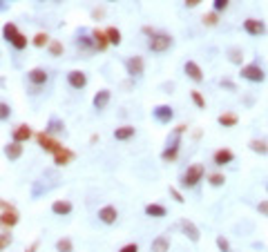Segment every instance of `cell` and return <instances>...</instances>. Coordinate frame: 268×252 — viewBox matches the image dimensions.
Masks as SVG:
<instances>
[{"label":"cell","mask_w":268,"mask_h":252,"mask_svg":"<svg viewBox=\"0 0 268 252\" xmlns=\"http://www.w3.org/2000/svg\"><path fill=\"white\" fill-rule=\"evenodd\" d=\"M188 130H190V127H188L186 123H179L176 127H172V130H170V136H168V141H166V147L161 150V161H163V163H174L176 158H179L181 145H184V136H186Z\"/></svg>","instance_id":"1"},{"label":"cell","mask_w":268,"mask_h":252,"mask_svg":"<svg viewBox=\"0 0 268 252\" xmlns=\"http://www.w3.org/2000/svg\"><path fill=\"white\" fill-rule=\"evenodd\" d=\"M266 194H268V183H266Z\"/></svg>","instance_id":"56"},{"label":"cell","mask_w":268,"mask_h":252,"mask_svg":"<svg viewBox=\"0 0 268 252\" xmlns=\"http://www.w3.org/2000/svg\"><path fill=\"white\" fill-rule=\"evenodd\" d=\"M0 87H5V78L3 76H0Z\"/></svg>","instance_id":"53"},{"label":"cell","mask_w":268,"mask_h":252,"mask_svg":"<svg viewBox=\"0 0 268 252\" xmlns=\"http://www.w3.org/2000/svg\"><path fill=\"white\" fill-rule=\"evenodd\" d=\"M190 101L197 109H206V96L199 89H190Z\"/></svg>","instance_id":"38"},{"label":"cell","mask_w":268,"mask_h":252,"mask_svg":"<svg viewBox=\"0 0 268 252\" xmlns=\"http://www.w3.org/2000/svg\"><path fill=\"white\" fill-rule=\"evenodd\" d=\"M235 163V152L230 147H219L212 152V165L215 168H226V165Z\"/></svg>","instance_id":"14"},{"label":"cell","mask_w":268,"mask_h":252,"mask_svg":"<svg viewBox=\"0 0 268 252\" xmlns=\"http://www.w3.org/2000/svg\"><path fill=\"white\" fill-rule=\"evenodd\" d=\"M50 40H52V36L47 34V32H36V34L32 36V45H34L36 49H47Z\"/></svg>","instance_id":"34"},{"label":"cell","mask_w":268,"mask_h":252,"mask_svg":"<svg viewBox=\"0 0 268 252\" xmlns=\"http://www.w3.org/2000/svg\"><path fill=\"white\" fill-rule=\"evenodd\" d=\"M54 248H56V252H74V241H72L70 237H60V239H56Z\"/></svg>","instance_id":"36"},{"label":"cell","mask_w":268,"mask_h":252,"mask_svg":"<svg viewBox=\"0 0 268 252\" xmlns=\"http://www.w3.org/2000/svg\"><path fill=\"white\" fill-rule=\"evenodd\" d=\"M109 101H112V91H109L107 87H101V89L94 94V98H92V105H94V109L103 112V109H107Z\"/></svg>","instance_id":"21"},{"label":"cell","mask_w":268,"mask_h":252,"mask_svg":"<svg viewBox=\"0 0 268 252\" xmlns=\"http://www.w3.org/2000/svg\"><path fill=\"white\" fill-rule=\"evenodd\" d=\"M206 181H208V186L210 188H224L226 186V174H224V172H210V174H206Z\"/></svg>","instance_id":"31"},{"label":"cell","mask_w":268,"mask_h":252,"mask_svg":"<svg viewBox=\"0 0 268 252\" xmlns=\"http://www.w3.org/2000/svg\"><path fill=\"white\" fill-rule=\"evenodd\" d=\"M74 212V203L70 199H56L52 203V214L54 217H70Z\"/></svg>","instance_id":"20"},{"label":"cell","mask_w":268,"mask_h":252,"mask_svg":"<svg viewBox=\"0 0 268 252\" xmlns=\"http://www.w3.org/2000/svg\"><path fill=\"white\" fill-rule=\"evenodd\" d=\"M217 123H219V127H224V130H233V127L239 125V114L237 112H221L217 116Z\"/></svg>","instance_id":"23"},{"label":"cell","mask_w":268,"mask_h":252,"mask_svg":"<svg viewBox=\"0 0 268 252\" xmlns=\"http://www.w3.org/2000/svg\"><path fill=\"white\" fill-rule=\"evenodd\" d=\"M47 54H50L52 58H60L65 54V45L60 40H56V38H52L50 40V45H47Z\"/></svg>","instance_id":"35"},{"label":"cell","mask_w":268,"mask_h":252,"mask_svg":"<svg viewBox=\"0 0 268 252\" xmlns=\"http://www.w3.org/2000/svg\"><path fill=\"white\" fill-rule=\"evenodd\" d=\"M184 74L190 78L194 85H201L206 81V74H204V70H201V65L197 63V60H186V63H184Z\"/></svg>","instance_id":"13"},{"label":"cell","mask_w":268,"mask_h":252,"mask_svg":"<svg viewBox=\"0 0 268 252\" xmlns=\"http://www.w3.org/2000/svg\"><path fill=\"white\" fill-rule=\"evenodd\" d=\"M105 18V9L103 7H94L92 9V20H103Z\"/></svg>","instance_id":"47"},{"label":"cell","mask_w":268,"mask_h":252,"mask_svg":"<svg viewBox=\"0 0 268 252\" xmlns=\"http://www.w3.org/2000/svg\"><path fill=\"white\" fill-rule=\"evenodd\" d=\"M27 45H32V38H27V34H23V32L9 42V47L14 49V52H25Z\"/></svg>","instance_id":"33"},{"label":"cell","mask_w":268,"mask_h":252,"mask_svg":"<svg viewBox=\"0 0 268 252\" xmlns=\"http://www.w3.org/2000/svg\"><path fill=\"white\" fill-rule=\"evenodd\" d=\"M87 83H90V78L83 70H70L67 72V85H70L74 91H83L87 87Z\"/></svg>","instance_id":"12"},{"label":"cell","mask_w":268,"mask_h":252,"mask_svg":"<svg viewBox=\"0 0 268 252\" xmlns=\"http://www.w3.org/2000/svg\"><path fill=\"white\" fill-rule=\"evenodd\" d=\"M74 45H76V52L78 56L83 58H90L92 54H96V47H94V38L87 29H78L76 36H74Z\"/></svg>","instance_id":"6"},{"label":"cell","mask_w":268,"mask_h":252,"mask_svg":"<svg viewBox=\"0 0 268 252\" xmlns=\"http://www.w3.org/2000/svg\"><path fill=\"white\" fill-rule=\"evenodd\" d=\"M174 47V38L168 32H154L152 38H148V49L152 54H166Z\"/></svg>","instance_id":"3"},{"label":"cell","mask_w":268,"mask_h":252,"mask_svg":"<svg viewBox=\"0 0 268 252\" xmlns=\"http://www.w3.org/2000/svg\"><path fill=\"white\" fill-rule=\"evenodd\" d=\"M170 245H172V241H170L168 235H159L152 239L150 243V252H170Z\"/></svg>","instance_id":"26"},{"label":"cell","mask_w":268,"mask_h":252,"mask_svg":"<svg viewBox=\"0 0 268 252\" xmlns=\"http://www.w3.org/2000/svg\"><path fill=\"white\" fill-rule=\"evenodd\" d=\"M168 194L174 199V203H179V205H186V196H184V192H181L179 188L170 186V188H168Z\"/></svg>","instance_id":"41"},{"label":"cell","mask_w":268,"mask_h":252,"mask_svg":"<svg viewBox=\"0 0 268 252\" xmlns=\"http://www.w3.org/2000/svg\"><path fill=\"white\" fill-rule=\"evenodd\" d=\"M125 65V74L132 78V81H137V78H141L145 74V58L139 56V54H134V56H127L123 60Z\"/></svg>","instance_id":"8"},{"label":"cell","mask_w":268,"mask_h":252,"mask_svg":"<svg viewBox=\"0 0 268 252\" xmlns=\"http://www.w3.org/2000/svg\"><path fill=\"white\" fill-rule=\"evenodd\" d=\"M34 130L32 125H27V123H18V125L11 127V141H16V143H23L25 145L29 139H34Z\"/></svg>","instance_id":"15"},{"label":"cell","mask_w":268,"mask_h":252,"mask_svg":"<svg viewBox=\"0 0 268 252\" xmlns=\"http://www.w3.org/2000/svg\"><path fill=\"white\" fill-rule=\"evenodd\" d=\"M25 78H27V85H29V94H38V91L47 85V81H50V72H47L45 67H32Z\"/></svg>","instance_id":"5"},{"label":"cell","mask_w":268,"mask_h":252,"mask_svg":"<svg viewBox=\"0 0 268 252\" xmlns=\"http://www.w3.org/2000/svg\"><path fill=\"white\" fill-rule=\"evenodd\" d=\"M248 150L259 156H268V141L266 139H251L248 141Z\"/></svg>","instance_id":"28"},{"label":"cell","mask_w":268,"mask_h":252,"mask_svg":"<svg viewBox=\"0 0 268 252\" xmlns=\"http://www.w3.org/2000/svg\"><path fill=\"white\" fill-rule=\"evenodd\" d=\"M219 87H224L228 91H239V89H237V83L230 81V78H221V81H219Z\"/></svg>","instance_id":"44"},{"label":"cell","mask_w":268,"mask_h":252,"mask_svg":"<svg viewBox=\"0 0 268 252\" xmlns=\"http://www.w3.org/2000/svg\"><path fill=\"white\" fill-rule=\"evenodd\" d=\"M157 32V29L154 27H150V25H143V27H141V34L143 36H148V38H152V34H154Z\"/></svg>","instance_id":"49"},{"label":"cell","mask_w":268,"mask_h":252,"mask_svg":"<svg viewBox=\"0 0 268 252\" xmlns=\"http://www.w3.org/2000/svg\"><path fill=\"white\" fill-rule=\"evenodd\" d=\"M204 179H206V165L204 163H192L184 170V174H181V179H179V186L184 190H194Z\"/></svg>","instance_id":"2"},{"label":"cell","mask_w":268,"mask_h":252,"mask_svg":"<svg viewBox=\"0 0 268 252\" xmlns=\"http://www.w3.org/2000/svg\"><path fill=\"white\" fill-rule=\"evenodd\" d=\"M45 132L58 139L60 134H65V123L60 121L58 116H52V119H50V123H47V127H45Z\"/></svg>","instance_id":"27"},{"label":"cell","mask_w":268,"mask_h":252,"mask_svg":"<svg viewBox=\"0 0 268 252\" xmlns=\"http://www.w3.org/2000/svg\"><path fill=\"white\" fill-rule=\"evenodd\" d=\"M143 212H145V217H150V219H163V217H168V208L163 205V203H148L143 208Z\"/></svg>","instance_id":"25"},{"label":"cell","mask_w":268,"mask_h":252,"mask_svg":"<svg viewBox=\"0 0 268 252\" xmlns=\"http://www.w3.org/2000/svg\"><path fill=\"white\" fill-rule=\"evenodd\" d=\"M226 56H228V63L235 65V67H243V65H246V63H243V49L241 47H228Z\"/></svg>","instance_id":"29"},{"label":"cell","mask_w":268,"mask_h":252,"mask_svg":"<svg viewBox=\"0 0 268 252\" xmlns=\"http://www.w3.org/2000/svg\"><path fill=\"white\" fill-rule=\"evenodd\" d=\"M204 3V0H184V5L188 9H194V7H199V5Z\"/></svg>","instance_id":"50"},{"label":"cell","mask_w":268,"mask_h":252,"mask_svg":"<svg viewBox=\"0 0 268 252\" xmlns=\"http://www.w3.org/2000/svg\"><path fill=\"white\" fill-rule=\"evenodd\" d=\"M257 212H259V217H268V199L259 201V203H257Z\"/></svg>","instance_id":"46"},{"label":"cell","mask_w":268,"mask_h":252,"mask_svg":"<svg viewBox=\"0 0 268 252\" xmlns=\"http://www.w3.org/2000/svg\"><path fill=\"white\" fill-rule=\"evenodd\" d=\"M52 161H54V165H56V168H67V165H72V163L76 161V152L70 150L67 145H63V147H60V150L56 152V154L52 156Z\"/></svg>","instance_id":"16"},{"label":"cell","mask_w":268,"mask_h":252,"mask_svg":"<svg viewBox=\"0 0 268 252\" xmlns=\"http://www.w3.org/2000/svg\"><path fill=\"white\" fill-rule=\"evenodd\" d=\"M112 136L117 139V141H121V143H127V141H132L134 136H137V127L127 125V123H125V125H119L117 130L112 132Z\"/></svg>","instance_id":"22"},{"label":"cell","mask_w":268,"mask_h":252,"mask_svg":"<svg viewBox=\"0 0 268 252\" xmlns=\"http://www.w3.org/2000/svg\"><path fill=\"white\" fill-rule=\"evenodd\" d=\"M96 217H99V221L103 225H114L119 221V210H117V205H112V203H107V205H103L99 208V212H96Z\"/></svg>","instance_id":"19"},{"label":"cell","mask_w":268,"mask_h":252,"mask_svg":"<svg viewBox=\"0 0 268 252\" xmlns=\"http://www.w3.org/2000/svg\"><path fill=\"white\" fill-rule=\"evenodd\" d=\"M18 34H20V29H18V25H16V22H11V20H9V22H5V25H3V40L7 42V45L16 38Z\"/></svg>","instance_id":"32"},{"label":"cell","mask_w":268,"mask_h":252,"mask_svg":"<svg viewBox=\"0 0 268 252\" xmlns=\"http://www.w3.org/2000/svg\"><path fill=\"white\" fill-rule=\"evenodd\" d=\"M152 119H154V123H159V125H170V123L174 121L172 105H166V103L154 105V107H152Z\"/></svg>","instance_id":"11"},{"label":"cell","mask_w":268,"mask_h":252,"mask_svg":"<svg viewBox=\"0 0 268 252\" xmlns=\"http://www.w3.org/2000/svg\"><path fill=\"white\" fill-rule=\"evenodd\" d=\"M34 141L38 143V147H40L42 152H47V154H52V156L56 154L60 147H63V143H60V141H58L56 136L47 134L45 130H42V132H36V134H34Z\"/></svg>","instance_id":"7"},{"label":"cell","mask_w":268,"mask_h":252,"mask_svg":"<svg viewBox=\"0 0 268 252\" xmlns=\"http://www.w3.org/2000/svg\"><path fill=\"white\" fill-rule=\"evenodd\" d=\"M219 18H221V16H219L217 14V11H208V14H204V16H201V22H204V27H217V25H219Z\"/></svg>","instance_id":"37"},{"label":"cell","mask_w":268,"mask_h":252,"mask_svg":"<svg viewBox=\"0 0 268 252\" xmlns=\"http://www.w3.org/2000/svg\"><path fill=\"white\" fill-rule=\"evenodd\" d=\"M228 7H230V0H212V11H217L219 16L224 11H228Z\"/></svg>","instance_id":"43"},{"label":"cell","mask_w":268,"mask_h":252,"mask_svg":"<svg viewBox=\"0 0 268 252\" xmlns=\"http://www.w3.org/2000/svg\"><path fill=\"white\" fill-rule=\"evenodd\" d=\"M38 250H40V241H38V239H36V241H32V243H29V245H27V248L23 250V252H38Z\"/></svg>","instance_id":"48"},{"label":"cell","mask_w":268,"mask_h":252,"mask_svg":"<svg viewBox=\"0 0 268 252\" xmlns=\"http://www.w3.org/2000/svg\"><path fill=\"white\" fill-rule=\"evenodd\" d=\"M11 243H14V237H11V232H9V230H3V232H0V252H5Z\"/></svg>","instance_id":"40"},{"label":"cell","mask_w":268,"mask_h":252,"mask_svg":"<svg viewBox=\"0 0 268 252\" xmlns=\"http://www.w3.org/2000/svg\"><path fill=\"white\" fill-rule=\"evenodd\" d=\"M90 34H92V38H94L96 52H107V49H109V40H107V36H105V29L94 27V29H90Z\"/></svg>","instance_id":"24"},{"label":"cell","mask_w":268,"mask_h":252,"mask_svg":"<svg viewBox=\"0 0 268 252\" xmlns=\"http://www.w3.org/2000/svg\"><path fill=\"white\" fill-rule=\"evenodd\" d=\"M107 3H117V0H107Z\"/></svg>","instance_id":"55"},{"label":"cell","mask_w":268,"mask_h":252,"mask_svg":"<svg viewBox=\"0 0 268 252\" xmlns=\"http://www.w3.org/2000/svg\"><path fill=\"white\" fill-rule=\"evenodd\" d=\"M3 154L9 163H16L23 158V154H25V145L16 143V141H9V143H5V147H3Z\"/></svg>","instance_id":"18"},{"label":"cell","mask_w":268,"mask_h":252,"mask_svg":"<svg viewBox=\"0 0 268 252\" xmlns=\"http://www.w3.org/2000/svg\"><path fill=\"white\" fill-rule=\"evenodd\" d=\"M176 228L181 230V235H184L190 243H199L201 241V230H199V225L194 223L192 219H179V223H176Z\"/></svg>","instance_id":"10"},{"label":"cell","mask_w":268,"mask_h":252,"mask_svg":"<svg viewBox=\"0 0 268 252\" xmlns=\"http://www.w3.org/2000/svg\"><path fill=\"white\" fill-rule=\"evenodd\" d=\"M239 76H241V81H246V83L259 85V83L266 81V70L257 63V60H253V63H246L243 67H239Z\"/></svg>","instance_id":"4"},{"label":"cell","mask_w":268,"mask_h":252,"mask_svg":"<svg viewBox=\"0 0 268 252\" xmlns=\"http://www.w3.org/2000/svg\"><path fill=\"white\" fill-rule=\"evenodd\" d=\"M54 3H56V5H63V3H65V0H54Z\"/></svg>","instance_id":"54"},{"label":"cell","mask_w":268,"mask_h":252,"mask_svg":"<svg viewBox=\"0 0 268 252\" xmlns=\"http://www.w3.org/2000/svg\"><path fill=\"white\" fill-rule=\"evenodd\" d=\"M11 119V105L7 101H0V123H7Z\"/></svg>","instance_id":"42"},{"label":"cell","mask_w":268,"mask_h":252,"mask_svg":"<svg viewBox=\"0 0 268 252\" xmlns=\"http://www.w3.org/2000/svg\"><path fill=\"white\" fill-rule=\"evenodd\" d=\"M215 243H217V250H219V252H235L233 245H230V241H228V239L224 237V235H217Z\"/></svg>","instance_id":"39"},{"label":"cell","mask_w":268,"mask_h":252,"mask_svg":"<svg viewBox=\"0 0 268 252\" xmlns=\"http://www.w3.org/2000/svg\"><path fill=\"white\" fill-rule=\"evenodd\" d=\"M18 223H20V212H18L16 208L0 212V228H3V230H9V232H11Z\"/></svg>","instance_id":"17"},{"label":"cell","mask_w":268,"mask_h":252,"mask_svg":"<svg viewBox=\"0 0 268 252\" xmlns=\"http://www.w3.org/2000/svg\"><path fill=\"white\" fill-rule=\"evenodd\" d=\"M11 208H16V205L9 203V201H5V199H0V212H3V210H11Z\"/></svg>","instance_id":"51"},{"label":"cell","mask_w":268,"mask_h":252,"mask_svg":"<svg viewBox=\"0 0 268 252\" xmlns=\"http://www.w3.org/2000/svg\"><path fill=\"white\" fill-rule=\"evenodd\" d=\"M105 36H107V40H109V47H119L121 42H123V34H121V29L114 27V25L105 27Z\"/></svg>","instance_id":"30"},{"label":"cell","mask_w":268,"mask_h":252,"mask_svg":"<svg viewBox=\"0 0 268 252\" xmlns=\"http://www.w3.org/2000/svg\"><path fill=\"white\" fill-rule=\"evenodd\" d=\"M141 248H139V243H134V241H130V243H125V245H121V248L117 250V252H139Z\"/></svg>","instance_id":"45"},{"label":"cell","mask_w":268,"mask_h":252,"mask_svg":"<svg viewBox=\"0 0 268 252\" xmlns=\"http://www.w3.org/2000/svg\"><path fill=\"white\" fill-rule=\"evenodd\" d=\"M241 29L246 36H251V38H261V36H266L268 27L266 22L261 20V18H246V20L241 22Z\"/></svg>","instance_id":"9"},{"label":"cell","mask_w":268,"mask_h":252,"mask_svg":"<svg viewBox=\"0 0 268 252\" xmlns=\"http://www.w3.org/2000/svg\"><path fill=\"white\" fill-rule=\"evenodd\" d=\"M38 3H47V0H38Z\"/></svg>","instance_id":"57"},{"label":"cell","mask_w":268,"mask_h":252,"mask_svg":"<svg viewBox=\"0 0 268 252\" xmlns=\"http://www.w3.org/2000/svg\"><path fill=\"white\" fill-rule=\"evenodd\" d=\"M90 143H92V145L99 143V134H92V136H90Z\"/></svg>","instance_id":"52"}]
</instances>
